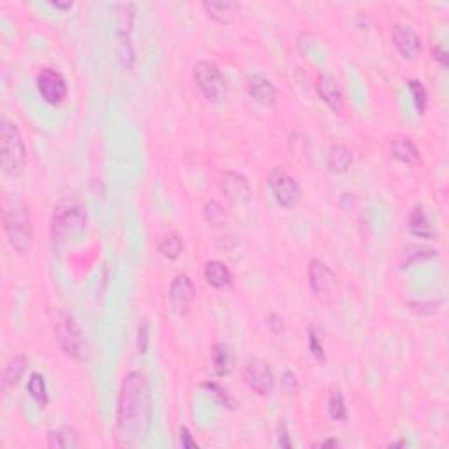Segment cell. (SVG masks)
Here are the masks:
<instances>
[{"label":"cell","instance_id":"obj_21","mask_svg":"<svg viewBox=\"0 0 449 449\" xmlns=\"http://www.w3.org/2000/svg\"><path fill=\"white\" fill-rule=\"evenodd\" d=\"M48 445L53 449H74L79 445V435L76 428L65 424L58 430L48 431Z\"/></svg>","mask_w":449,"mask_h":449},{"label":"cell","instance_id":"obj_38","mask_svg":"<svg viewBox=\"0 0 449 449\" xmlns=\"http://www.w3.org/2000/svg\"><path fill=\"white\" fill-rule=\"evenodd\" d=\"M434 58L442 65V67H448L449 60H448V53H445L444 46H441V44H438V46L434 48Z\"/></svg>","mask_w":449,"mask_h":449},{"label":"cell","instance_id":"obj_13","mask_svg":"<svg viewBox=\"0 0 449 449\" xmlns=\"http://www.w3.org/2000/svg\"><path fill=\"white\" fill-rule=\"evenodd\" d=\"M221 190L232 204H246L251 198V188H249L248 179L241 174L223 172Z\"/></svg>","mask_w":449,"mask_h":449},{"label":"cell","instance_id":"obj_6","mask_svg":"<svg viewBox=\"0 0 449 449\" xmlns=\"http://www.w3.org/2000/svg\"><path fill=\"white\" fill-rule=\"evenodd\" d=\"M193 81L209 102H221L227 95V83L212 62H198L193 67Z\"/></svg>","mask_w":449,"mask_h":449},{"label":"cell","instance_id":"obj_39","mask_svg":"<svg viewBox=\"0 0 449 449\" xmlns=\"http://www.w3.org/2000/svg\"><path fill=\"white\" fill-rule=\"evenodd\" d=\"M340 442L337 438H325V441H318L312 444V448H339Z\"/></svg>","mask_w":449,"mask_h":449},{"label":"cell","instance_id":"obj_5","mask_svg":"<svg viewBox=\"0 0 449 449\" xmlns=\"http://www.w3.org/2000/svg\"><path fill=\"white\" fill-rule=\"evenodd\" d=\"M309 284L316 301L323 305L336 304L340 295V283L337 274L322 260H311L308 265Z\"/></svg>","mask_w":449,"mask_h":449},{"label":"cell","instance_id":"obj_7","mask_svg":"<svg viewBox=\"0 0 449 449\" xmlns=\"http://www.w3.org/2000/svg\"><path fill=\"white\" fill-rule=\"evenodd\" d=\"M55 336H57L58 344H60V347L64 350L65 354H69V357L72 358H78V360L85 358V337H83L81 330H79L78 323L74 322L72 316L62 312L57 325H55Z\"/></svg>","mask_w":449,"mask_h":449},{"label":"cell","instance_id":"obj_12","mask_svg":"<svg viewBox=\"0 0 449 449\" xmlns=\"http://www.w3.org/2000/svg\"><path fill=\"white\" fill-rule=\"evenodd\" d=\"M392 43L403 60H414L421 51V37L407 25H395L392 32Z\"/></svg>","mask_w":449,"mask_h":449},{"label":"cell","instance_id":"obj_15","mask_svg":"<svg viewBox=\"0 0 449 449\" xmlns=\"http://www.w3.org/2000/svg\"><path fill=\"white\" fill-rule=\"evenodd\" d=\"M316 92H318L319 99L326 104L336 113H343L344 109V97L340 93L339 85L336 79L329 74H319L316 79Z\"/></svg>","mask_w":449,"mask_h":449},{"label":"cell","instance_id":"obj_31","mask_svg":"<svg viewBox=\"0 0 449 449\" xmlns=\"http://www.w3.org/2000/svg\"><path fill=\"white\" fill-rule=\"evenodd\" d=\"M309 347H311V353L315 354L316 360H325V347H323V344L319 343V336L318 332H316V329L312 326L311 330H309Z\"/></svg>","mask_w":449,"mask_h":449},{"label":"cell","instance_id":"obj_16","mask_svg":"<svg viewBox=\"0 0 449 449\" xmlns=\"http://www.w3.org/2000/svg\"><path fill=\"white\" fill-rule=\"evenodd\" d=\"M202 8L205 9L209 18L218 22L219 25H230V23H234L239 13L237 2H230V0H211V2H204Z\"/></svg>","mask_w":449,"mask_h":449},{"label":"cell","instance_id":"obj_17","mask_svg":"<svg viewBox=\"0 0 449 449\" xmlns=\"http://www.w3.org/2000/svg\"><path fill=\"white\" fill-rule=\"evenodd\" d=\"M392 156L396 158L399 162L406 163V165H417L421 162V155L417 151L416 144L413 142V139L407 135H395L392 139Z\"/></svg>","mask_w":449,"mask_h":449},{"label":"cell","instance_id":"obj_29","mask_svg":"<svg viewBox=\"0 0 449 449\" xmlns=\"http://www.w3.org/2000/svg\"><path fill=\"white\" fill-rule=\"evenodd\" d=\"M118 9V32H120L121 41L130 34L132 23H134V6L132 4H120Z\"/></svg>","mask_w":449,"mask_h":449},{"label":"cell","instance_id":"obj_35","mask_svg":"<svg viewBox=\"0 0 449 449\" xmlns=\"http://www.w3.org/2000/svg\"><path fill=\"white\" fill-rule=\"evenodd\" d=\"M204 388H209V389H211V392H214V395L218 396V399L221 400V402L225 403V406H232V402H230V399H228L227 392H225V389H223V388H219V386L216 385V382H205Z\"/></svg>","mask_w":449,"mask_h":449},{"label":"cell","instance_id":"obj_33","mask_svg":"<svg viewBox=\"0 0 449 449\" xmlns=\"http://www.w3.org/2000/svg\"><path fill=\"white\" fill-rule=\"evenodd\" d=\"M290 146H295V149H291L293 153H297V156H304V158H309V142L308 139L301 137L298 134L291 135Z\"/></svg>","mask_w":449,"mask_h":449},{"label":"cell","instance_id":"obj_27","mask_svg":"<svg viewBox=\"0 0 449 449\" xmlns=\"http://www.w3.org/2000/svg\"><path fill=\"white\" fill-rule=\"evenodd\" d=\"M204 216L205 221H207L209 225H212V227H221V225L227 223V211H225V207L216 200L205 202Z\"/></svg>","mask_w":449,"mask_h":449},{"label":"cell","instance_id":"obj_34","mask_svg":"<svg viewBox=\"0 0 449 449\" xmlns=\"http://www.w3.org/2000/svg\"><path fill=\"white\" fill-rule=\"evenodd\" d=\"M283 389L288 393V395H297L298 392V385H297V378H295L293 372L286 371L283 375Z\"/></svg>","mask_w":449,"mask_h":449},{"label":"cell","instance_id":"obj_11","mask_svg":"<svg viewBox=\"0 0 449 449\" xmlns=\"http://www.w3.org/2000/svg\"><path fill=\"white\" fill-rule=\"evenodd\" d=\"M195 301V286L193 281L186 274H179L174 277L169 291V304L176 315L186 316L190 312Z\"/></svg>","mask_w":449,"mask_h":449},{"label":"cell","instance_id":"obj_2","mask_svg":"<svg viewBox=\"0 0 449 449\" xmlns=\"http://www.w3.org/2000/svg\"><path fill=\"white\" fill-rule=\"evenodd\" d=\"M0 165L8 177H20L27 165V148L18 127L8 118L0 120Z\"/></svg>","mask_w":449,"mask_h":449},{"label":"cell","instance_id":"obj_18","mask_svg":"<svg viewBox=\"0 0 449 449\" xmlns=\"http://www.w3.org/2000/svg\"><path fill=\"white\" fill-rule=\"evenodd\" d=\"M204 277L209 286L216 288V290L232 286V279H234L227 263L219 262V260H211V262L205 263Z\"/></svg>","mask_w":449,"mask_h":449},{"label":"cell","instance_id":"obj_9","mask_svg":"<svg viewBox=\"0 0 449 449\" xmlns=\"http://www.w3.org/2000/svg\"><path fill=\"white\" fill-rule=\"evenodd\" d=\"M242 378H244L246 385L253 392L258 393L260 396L270 395L274 386H276V378H274L272 368L265 360H260V358H253L244 365Z\"/></svg>","mask_w":449,"mask_h":449},{"label":"cell","instance_id":"obj_36","mask_svg":"<svg viewBox=\"0 0 449 449\" xmlns=\"http://www.w3.org/2000/svg\"><path fill=\"white\" fill-rule=\"evenodd\" d=\"M179 435H181V445L186 449H193V448H198L197 441H195L193 437H191L190 430H188L186 427H181L179 430Z\"/></svg>","mask_w":449,"mask_h":449},{"label":"cell","instance_id":"obj_3","mask_svg":"<svg viewBox=\"0 0 449 449\" xmlns=\"http://www.w3.org/2000/svg\"><path fill=\"white\" fill-rule=\"evenodd\" d=\"M86 225V207L78 197H65L57 204L51 219V237L53 242L65 241L76 232H81Z\"/></svg>","mask_w":449,"mask_h":449},{"label":"cell","instance_id":"obj_30","mask_svg":"<svg viewBox=\"0 0 449 449\" xmlns=\"http://www.w3.org/2000/svg\"><path fill=\"white\" fill-rule=\"evenodd\" d=\"M407 86H409L410 93H413V100H414V106H416L417 113L423 114L424 111H427V106H428L427 88L423 86V83L416 81V79H413V81L407 83Z\"/></svg>","mask_w":449,"mask_h":449},{"label":"cell","instance_id":"obj_20","mask_svg":"<svg viewBox=\"0 0 449 449\" xmlns=\"http://www.w3.org/2000/svg\"><path fill=\"white\" fill-rule=\"evenodd\" d=\"M212 368L218 378H225L234 371V353L230 346L225 343H219L212 347Z\"/></svg>","mask_w":449,"mask_h":449},{"label":"cell","instance_id":"obj_19","mask_svg":"<svg viewBox=\"0 0 449 449\" xmlns=\"http://www.w3.org/2000/svg\"><path fill=\"white\" fill-rule=\"evenodd\" d=\"M353 165V151L344 144H333L326 155V167L332 174H344Z\"/></svg>","mask_w":449,"mask_h":449},{"label":"cell","instance_id":"obj_8","mask_svg":"<svg viewBox=\"0 0 449 449\" xmlns=\"http://www.w3.org/2000/svg\"><path fill=\"white\" fill-rule=\"evenodd\" d=\"M269 188L274 198L279 205L286 209H293L301 204L302 190L297 181L286 172V170L274 167L269 172Z\"/></svg>","mask_w":449,"mask_h":449},{"label":"cell","instance_id":"obj_24","mask_svg":"<svg viewBox=\"0 0 449 449\" xmlns=\"http://www.w3.org/2000/svg\"><path fill=\"white\" fill-rule=\"evenodd\" d=\"M183 239H181V235L177 232H169L158 242L160 255L167 260H177L181 256V253H183Z\"/></svg>","mask_w":449,"mask_h":449},{"label":"cell","instance_id":"obj_10","mask_svg":"<svg viewBox=\"0 0 449 449\" xmlns=\"http://www.w3.org/2000/svg\"><path fill=\"white\" fill-rule=\"evenodd\" d=\"M37 88L41 97L51 106H58L67 97V83L55 69H43L37 76Z\"/></svg>","mask_w":449,"mask_h":449},{"label":"cell","instance_id":"obj_25","mask_svg":"<svg viewBox=\"0 0 449 449\" xmlns=\"http://www.w3.org/2000/svg\"><path fill=\"white\" fill-rule=\"evenodd\" d=\"M329 416L333 421H346L347 409L344 403V395L339 388H333L329 395Z\"/></svg>","mask_w":449,"mask_h":449},{"label":"cell","instance_id":"obj_4","mask_svg":"<svg viewBox=\"0 0 449 449\" xmlns=\"http://www.w3.org/2000/svg\"><path fill=\"white\" fill-rule=\"evenodd\" d=\"M4 232L8 242L20 255H27L32 248V225H30V212L25 204L15 202L11 207L4 211Z\"/></svg>","mask_w":449,"mask_h":449},{"label":"cell","instance_id":"obj_37","mask_svg":"<svg viewBox=\"0 0 449 449\" xmlns=\"http://www.w3.org/2000/svg\"><path fill=\"white\" fill-rule=\"evenodd\" d=\"M267 325H269V329L272 330L274 333L283 332V318H281V316L270 315L269 319H267Z\"/></svg>","mask_w":449,"mask_h":449},{"label":"cell","instance_id":"obj_26","mask_svg":"<svg viewBox=\"0 0 449 449\" xmlns=\"http://www.w3.org/2000/svg\"><path fill=\"white\" fill-rule=\"evenodd\" d=\"M27 389L32 395V399L39 403L41 407L48 406V389H46V381H44V375L34 372L29 379V385H27Z\"/></svg>","mask_w":449,"mask_h":449},{"label":"cell","instance_id":"obj_28","mask_svg":"<svg viewBox=\"0 0 449 449\" xmlns=\"http://www.w3.org/2000/svg\"><path fill=\"white\" fill-rule=\"evenodd\" d=\"M435 255H437V251H434V249L423 248V246H409L402 256V267L406 269V267H410L413 263L424 262V260L428 258H434Z\"/></svg>","mask_w":449,"mask_h":449},{"label":"cell","instance_id":"obj_41","mask_svg":"<svg viewBox=\"0 0 449 449\" xmlns=\"http://www.w3.org/2000/svg\"><path fill=\"white\" fill-rule=\"evenodd\" d=\"M51 6H53V8H57V9H64V11H67V9H71L72 8V2H50Z\"/></svg>","mask_w":449,"mask_h":449},{"label":"cell","instance_id":"obj_42","mask_svg":"<svg viewBox=\"0 0 449 449\" xmlns=\"http://www.w3.org/2000/svg\"><path fill=\"white\" fill-rule=\"evenodd\" d=\"M407 442L406 441H400V442H393V444H389L392 445V448H396V445H406Z\"/></svg>","mask_w":449,"mask_h":449},{"label":"cell","instance_id":"obj_23","mask_svg":"<svg viewBox=\"0 0 449 449\" xmlns=\"http://www.w3.org/2000/svg\"><path fill=\"white\" fill-rule=\"evenodd\" d=\"M27 367V358L23 354H15L11 360L6 364L4 375H2V386L4 389L13 388L20 382V379L23 378V372H25Z\"/></svg>","mask_w":449,"mask_h":449},{"label":"cell","instance_id":"obj_1","mask_svg":"<svg viewBox=\"0 0 449 449\" xmlns=\"http://www.w3.org/2000/svg\"><path fill=\"white\" fill-rule=\"evenodd\" d=\"M151 424V393L142 372L132 371L123 378L118 399L116 430L125 445L146 437Z\"/></svg>","mask_w":449,"mask_h":449},{"label":"cell","instance_id":"obj_40","mask_svg":"<svg viewBox=\"0 0 449 449\" xmlns=\"http://www.w3.org/2000/svg\"><path fill=\"white\" fill-rule=\"evenodd\" d=\"M279 445L281 448H291V442L290 438H288V431L284 427H283V435L279 434Z\"/></svg>","mask_w":449,"mask_h":449},{"label":"cell","instance_id":"obj_14","mask_svg":"<svg viewBox=\"0 0 449 449\" xmlns=\"http://www.w3.org/2000/svg\"><path fill=\"white\" fill-rule=\"evenodd\" d=\"M246 92L260 106L272 107L277 100V88L263 76H249L246 79Z\"/></svg>","mask_w":449,"mask_h":449},{"label":"cell","instance_id":"obj_22","mask_svg":"<svg viewBox=\"0 0 449 449\" xmlns=\"http://www.w3.org/2000/svg\"><path fill=\"white\" fill-rule=\"evenodd\" d=\"M409 230L410 234L416 235L420 239H434L435 237V230L434 227L428 221L427 214H424V209L421 205H416V207L410 211L409 214Z\"/></svg>","mask_w":449,"mask_h":449},{"label":"cell","instance_id":"obj_32","mask_svg":"<svg viewBox=\"0 0 449 449\" xmlns=\"http://www.w3.org/2000/svg\"><path fill=\"white\" fill-rule=\"evenodd\" d=\"M148 344H149V325L146 319H142L141 325H139V330H137V351L141 354L146 353V350H148Z\"/></svg>","mask_w":449,"mask_h":449}]
</instances>
